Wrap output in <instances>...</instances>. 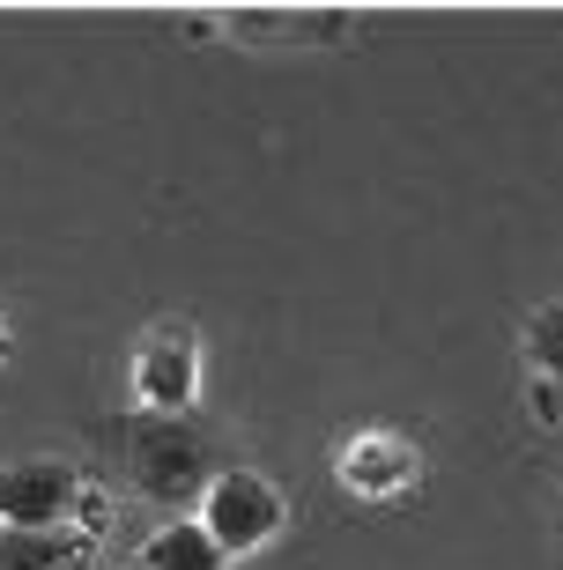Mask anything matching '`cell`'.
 <instances>
[{"mask_svg":"<svg viewBox=\"0 0 563 570\" xmlns=\"http://www.w3.org/2000/svg\"><path fill=\"white\" fill-rule=\"evenodd\" d=\"M520 356L534 371V415L563 423V296L556 304H534L520 318Z\"/></svg>","mask_w":563,"mask_h":570,"instance_id":"obj_6","label":"cell"},{"mask_svg":"<svg viewBox=\"0 0 563 570\" xmlns=\"http://www.w3.org/2000/svg\"><path fill=\"white\" fill-rule=\"evenodd\" d=\"M119 466L134 482V497H148L164 511H186V504L201 511L208 482L223 474L201 415H142V407L119 415Z\"/></svg>","mask_w":563,"mask_h":570,"instance_id":"obj_1","label":"cell"},{"mask_svg":"<svg viewBox=\"0 0 563 570\" xmlns=\"http://www.w3.org/2000/svg\"><path fill=\"white\" fill-rule=\"evenodd\" d=\"M67 570H119V563H111V556H97V549H82V556H75Z\"/></svg>","mask_w":563,"mask_h":570,"instance_id":"obj_10","label":"cell"},{"mask_svg":"<svg viewBox=\"0 0 563 570\" xmlns=\"http://www.w3.org/2000/svg\"><path fill=\"white\" fill-rule=\"evenodd\" d=\"M89 541L67 527H0V570H67Z\"/></svg>","mask_w":563,"mask_h":570,"instance_id":"obj_9","label":"cell"},{"mask_svg":"<svg viewBox=\"0 0 563 570\" xmlns=\"http://www.w3.org/2000/svg\"><path fill=\"white\" fill-rule=\"evenodd\" d=\"M126 385L142 415H193L201 401V326L193 318H148L126 348Z\"/></svg>","mask_w":563,"mask_h":570,"instance_id":"obj_2","label":"cell"},{"mask_svg":"<svg viewBox=\"0 0 563 570\" xmlns=\"http://www.w3.org/2000/svg\"><path fill=\"white\" fill-rule=\"evenodd\" d=\"M334 482L356 504H408L423 489V444L394 423H363L334 444Z\"/></svg>","mask_w":563,"mask_h":570,"instance_id":"obj_4","label":"cell"},{"mask_svg":"<svg viewBox=\"0 0 563 570\" xmlns=\"http://www.w3.org/2000/svg\"><path fill=\"white\" fill-rule=\"evenodd\" d=\"M193 519H201V527L215 533V549L237 563V556H260L268 541H282V527H290V497H282V482H268L260 466H223Z\"/></svg>","mask_w":563,"mask_h":570,"instance_id":"obj_3","label":"cell"},{"mask_svg":"<svg viewBox=\"0 0 563 570\" xmlns=\"http://www.w3.org/2000/svg\"><path fill=\"white\" fill-rule=\"evenodd\" d=\"M0 356H8V304H0Z\"/></svg>","mask_w":563,"mask_h":570,"instance_id":"obj_11","label":"cell"},{"mask_svg":"<svg viewBox=\"0 0 563 570\" xmlns=\"http://www.w3.org/2000/svg\"><path fill=\"white\" fill-rule=\"evenodd\" d=\"M89 482L75 460H8L0 466V527H67L82 519Z\"/></svg>","mask_w":563,"mask_h":570,"instance_id":"obj_5","label":"cell"},{"mask_svg":"<svg viewBox=\"0 0 563 570\" xmlns=\"http://www.w3.org/2000/svg\"><path fill=\"white\" fill-rule=\"evenodd\" d=\"M223 30L237 45H334L349 38V16H260V8H237V16H223Z\"/></svg>","mask_w":563,"mask_h":570,"instance_id":"obj_7","label":"cell"},{"mask_svg":"<svg viewBox=\"0 0 563 570\" xmlns=\"http://www.w3.org/2000/svg\"><path fill=\"white\" fill-rule=\"evenodd\" d=\"M142 570H230V556L215 549V533L201 519H164L142 541Z\"/></svg>","mask_w":563,"mask_h":570,"instance_id":"obj_8","label":"cell"}]
</instances>
